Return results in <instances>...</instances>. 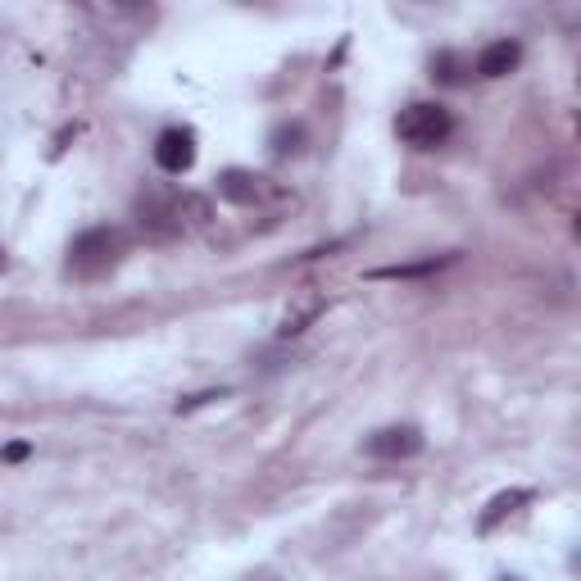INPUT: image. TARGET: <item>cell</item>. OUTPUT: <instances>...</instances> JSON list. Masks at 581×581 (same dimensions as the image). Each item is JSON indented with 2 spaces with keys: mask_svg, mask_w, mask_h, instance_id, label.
<instances>
[{
  "mask_svg": "<svg viewBox=\"0 0 581 581\" xmlns=\"http://www.w3.org/2000/svg\"><path fill=\"white\" fill-rule=\"evenodd\" d=\"M5 264H10V259H5V241H0V273H5Z\"/></svg>",
  "mask_w": 581,
  "mask_h": 581,
  "instance_id": "obj_13",
  "label": "cell"
},
{
  "mask_svg": "<svg viewBox=\"0 0 581 581\" xmlns=\"http://www.w3.org/2000/svg\"><path fill=\"white\" fill-rule=\"evenodd\" d=\"M123 255V232L119 227H87L69 246V273L73 277H105Z\"/></svg>",
  "mask_w": 581,
  "mask_h": 581,
  "instance_id": "obj_2",
  "label": "cell"
},
{
  "mask_svg": "<svg viewBox=\"0 0 581 581\" xmlns=\"http://www.w3.org/2000/svg\"><path fill=\"white\" fill-rule=\"evenodd\" d=\"M432 73L441 82H450V87H459V82H463V60H459V55H450V50H441V55L432 60Z\"/></svg>",
  "mask_w": 581,
  "mask_h": 581,
  "instance_id": "obj_10",
  "label": "cell"
},
{
  "mask_svg": "<svg viewBox=\"0 0 581 581\" xmlns=\"http://www.w3.org/2000/svg\"><path fill=\"white\" fill-rule=\"evenodd\" d=\"M28 454H32V445H28V441H14L10 450H5V459H10V463H19V459H28Z\"/></svg>",
  "mask_w": 581,
  "mask_h": 581,
  "instance_id": "obj_12",
  "label": "cell"
},
{
  "mask_svg": "<svg viewBox=\"0 0 581 581\" xmlns=\"http://www.w3.org/2000/svg\"><path fill=\"white\" fill-rule=\"evenodd\" d=\"M323 305H327V300L318 296V291H300V296L282 309V323H277V332H282V336H300L318 314H323Z\"/></svg>",
  "mask_w": 581,
  "mask_h": 581,
  "instance_id": "obj_7",
  "label": "cell"
},
{
  "mask_svg": "<svg viewBox=\"0 0 581 581\" xmlns=\"http://www.w3.org/2000/svg\"><path fill=\"white\" fill-rule=\"evenodd\" d=\"M395 132H400L404 146H414V150H436L450 141L454 132V114L445 105H436V100H418V105H409L395 119Z\"/></svg>",
  "mask_w": 581,
  "mask_h": 581,
  "instance_id": "obj_1",
  "label": "cell"
},
{
  "mask_svg": "<svg viewBox=\"0 0 581 581\" xmlns=\"http://www.w3.org/2000/svg\"><path fill=\"white\" fill-rule=\"evenodd\" d=\"M518 64H522V46L513 37L491 41V46L477 55V73H482V78H504V73H513Z\"/></svg>",
  "mask_w": 581,
  "mask_h": 581,
  "instance_id": "obj_6",
  "label": "cell"
},
{
  "mask_svg": "<svg viewBox=\"0 0 581 581\" xmlns=\"http://www.w3.org/2000/svg\"><path fill=\"white\" fill-rule=\"evenodd\" d=\"M259 182H264V178H259V173H250V168H227L223 178H218V196L232 200V205H255L259 191H264Z\"/></svg>",
  "mask_w": 581,
  "mask_h": 581,
  "instance_id": "obj_8",
  "label": "cell"
},
{
  "mask_svg": "<svg viewBox=\"0 0 581 581\" xmlns=\"http://www.w3.org/2000/svg\"><path fill=\"white\" fill-rule=\"evenodd\" d=\"M155 164L164 173H187L196 164V132L191 128H164L155 141Z\"/></svg>",
  "mask_w": 581,
  "mask_h": 581,
  "instance_id": "obj_4",
  "label": "cell"
},
{
  "mask_svg": "<svg viewBox=\"0 0 581 581\" xmlns=\"http://www.w3.org/2000/svg\"><path fill=\"white\" fill-rule=\"evenodd\" d=\"M527 500H532V491H504V495H495L491 509L482 513V532H491V527L504 518V513H513L518 504H527Z\"/></svg>",
  "mask_w": 581,
  "mask_h": 581,
  "instance_id": "obj_9",
  "label": "cell"
},
{
  "mask_svg": "<svg viewBox=\"0 0 581 581\" xmlns=\"http://www.w3.org/2000/svg\"><path fill=\"white\" fill-rule=\"evenodd\" d=\"M209 400H223V391H200V395H191V400L178 404V414H191V409H200V404H209Z\"/></svg>",
  "mask_w": 581,
  "mask_h": 581,
  "instance_id": "obj_11",
  "label": "cell"
},
{
  "mask_svg": "<svg viewBox=\"0 0 581 581\" xmlns=\"http://www.w3.org/2000/svg\"><path fill=\"white\" fill-rule=\"evenodd\" d=\"M137 218L146 227V237H155V241H173L187 232L182 214H178V196H146L137 205Z\"/></svg>",
  "mask_w": 581,
  "mask_h": 581,
  "instance_id": "obj_3",
  "label": "cell"
},
{
  "mask_svg": "<svg viewBox=\"0 0 581 581\" xmlns=\"http://www.w3.org/2000/svg\"><path fill=\"white\" fill-rule=\"evenodd\" d=\"M423 450V432L418 427H382V432L368 436V454L373 459H414Z\"/></svg>",
  "mask_w": 581,
  "mask_h": 581,
  "instance_id": "obj_5",
  "label": "cell"
}]
</instances>
